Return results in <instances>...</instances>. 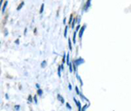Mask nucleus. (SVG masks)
Segmentation results:
<instances>
[{
	"label": "nucleus",
	"instance_id": "nucleus-17",
	"mask_svg": "<svg viewBox=\"0 0 131 111\" xmlns=\"http://www.w3.org/2000/svg\"><path fill=\"white\" fill-rule=\"evenodd\" d=\"M2 3H3V0H0V7H1V4H2Z\"/></svg>",
	"mask_w": 131,
	"mask_h": 111
},
{
	"label": "nucleus",
	"instance_id": "nucleus-6",
	"mask_svg": "<svg viewBox=\"0 0 131 111\" xmlns=\"http://www.w3.org/2000/svg\"><path fill=\"white\" fill-rule=\"evenodd\" d=\"M68 41H69V48H70V50H72V45H71V40H70V38L68 40Z\"/></svg>",
	"mask_w": 131,
	"mask_h": 111
},
{
	"label": "nucleus",
	"instance_id": "nucleus-8",
	"mask_svg": "<svg viewBox=\"0 0 131 111\" xmlns=\"http://www.w3.org/2000/svg\"><path fill=\"white\" fill-rule=\"evenodd\" d=\"M58 97H59V99L61 101V102H64V99H62V98H61V96H60V94H59V96H58Z\"/></svg>",
	"mask_w": 131,
	"mask_h": 111
},
{
	"label": "nucleus",
	"instance_id": "nucleus-12",
	"mask_svg": "<svg viewBox=\"0 0 131 111\" xmlns=\"http://www.w3.org/2000/svg\"><path fill=\"white\" fill-rule=\"evenodd\" d=\"M69 69H70V72H72V66H71V63L69 64Z\"/></svg>",
	"mask_w": 131,
	"mask_h": 111
},
{
	"label": "nucleus",
	"instance_id": "nucleus-7",
	"mask_svg": "<svg viewBox=\"0 0 131 111\" xmlns=\"http://www.w3.org/2000/svg\"><path fill=\"white\" fill-rule=\"evenodd\" d=\"M43 10H44V4H42L41 5V8H40V13H42V12H43Z\"/></svg>",
	"mask_w": 131,
	"mask_h": 111
},
{
	"label": "nucleus",
	"instance_id": "nucleus-16",
	"mask_svg": "<svg viewBox=\"0 0 131 111\" xmlns=\"http://www.w3.org/2000/svg\"><path fill=\"white\" fill-rule=\"evenodd\" d=\"M66 31H67V27L66 28V30H65V37L66 36Z\"/></svg>",
	"mask_w": 131,
	"mask_h": 111
},
{
	"label": "nucleus",
	"instance_id": "nucleus-3",
	"mask_svg": "<svg viewBox=\"0 0 131 111\" xmlns=\"http://www.w3.org/2000/svg\"><path fill=\"white\" fill-rule=\"evenodd\" d=\"M90 3H91V0H88V2H86V5H85V9H84L85 10H86L88 8H89V6H90Z\"/></svg>",
	"mask_w": 131,
	"mask_h": 111
},
{
	"label": "nucleus",
	"instance_id": "nucleus-11",
	"mask_svg": "<svg viewBox=\"0 0 131 111\" xmlns=\"http://www.w3.org/2000/svg\"><path fill=\"white\" fill-rule=\"evenodd\" d=\"M76 33H77V32L75 31V32H74V41L75 42V38H76Z\"/></svg>",
	"mask_w": 131,
	"mask_h": 111
},
{
	"label": "nucleus",
	"instance_id": "nucleus-9",
	"mask_svg": "<svg viewBox=\"0 0 131 111\" xmlns=\"http://www.w3.org/2000/svg\"><path fill=\"white\" fill-rule=\"evenodd\" d=\"M24 5V3H22L21 4H19V6L18 7V10H20V8H22V6Z\"/></svg>",
	"mask_w": 131,
	"mask_h": 111
},
{
	"label": "nucleus",
	"instance_id": "nucleus-10",
	"mask_svg": "<svg viewBox=\"0 0 131 111\" xmlns=\"http://www.w3.org/2000/svg\"><path fill=\"white\" fill-rule=\"evenodd\" d=\"M46 61H43V63L41 64V66H42V68H45V66H46Z\"/></svg>",
	"mask_w": 131,
	"mask_h": 111
},
{
	"label": "nucleus",
	"instance_id": "nucleus-13",
	"mask_svg": "<svg viewBox=\"0 0 131 111\" xmlns=\"http://www.w3.org/2000/svg\"><path fill=\"white\" fill-rule=\"evenodd\" d=\"M58 74H59V76H60V68H59V71H58Z\"/></svg>",
	"mask_w": 131,
	"mask_h": 111
},
{
	"label": "nucleus",
	"instance_id": "nucleus-1",
	"mask_svg": "<svg viewBox=\"0 0 131 111\" xmlns=\"http://www.w3.org/2000/svg\"><path fill=\"white\" fill-rule=\"evenodd\" d=\"M82 63H84V60L83 59H78L75 60V65L76 66H79V65L82 64Z\"/></svg>",
	"mask_w": 131,
	"mask_h": 111
},
{
	"label": "nucleus",
	"instance_id": "nucleus-4",
	"mask_svg": "<svg viewBox=\"0 0 131 111\" xmlns=\"http://www.w3.org/2000/svg\"><path fill=\"white\" fill-rule=\"evenodd\" d=\"M74 102H76V104H77L78 108H79V111H81V108H80V102L76 101L75 99H74Z\"/></svg>",
	"mask_w": 131,
	"mask_h": 111
},
{
	"label": "nucleus",
	"instance_id": "nucleus-5",
	"mask_svg": "<svg viewBox=\"0 0 131 111\" xmlns=\"http://www.w3.org/2000/svg\"><path fill=\"white\" fill-rule=\"evenodd\" d=\"M7 4H8V2L5 1L4 2V6H3V9H2V12H4L5 8H6V6H7Z\"/></svg>",
	"mask_w": 131,
	"mask_h": 111
},
{
	"label": "nucleus",
	"instance_id": "nucleus-2",
	"mask_svg": "<svg viewBox=\"0 0 131 111\" xmlns=\"http://www.w3.org/2000/svg\"><path fill=\"white\" fill-rule=\"evenodd\" d=\"M85 27H86L85 26L81 27L80 31V34H79V37H80V38H82V34H83V32H84V31H85Z\"/></svg>",
	"mask_w": 131,
	"mask_h": 111
},
{
	"label": "nucleus",
	"instance_id": "nucleus-15",
	"mask_svg": "<svg viewBox=\"0 0 131 111\" xmlns=\"http://www.w3.org/2000/svg\"><path fill=\"white\" fill-rule=\"evenodd\" d=\"M38 94H40V96H41V94H42V90H38Z\"/></svg>",
	"mask_w": 131,
	"mask_h": 111
},
{
	"label": "nucleus",
	"instance_id": "nucleus-18",
	"mask_svg": "<svg viewBox=\"0 0 131 111\" xmlns=\"http://www.w3.org/2000/svg\"><path fill=\"white\" fill-rule=\"evenodd\" d=\"M36 96H34V101H35V102H37V99H36Z\"/></svg>",
	"mask_w": 131,
	"mask_h": 111
},
{
	"label": "nucleus",
	"instance_id": "nucleus-14",
	"mask_svg": "<svg viewBox=\"0 0 131 111\" xmlns=\"http://www.w3.org/2000/svg\"><path fill=\"white\" fill-rule=\"evenodd\" d=\"M75 22H76V20H75V19H74V22H72V27H74V24H75Z\"/></svg>",
	"mask_w": 131,
	"mask_h": 111
}]
</instances>
